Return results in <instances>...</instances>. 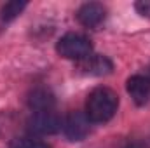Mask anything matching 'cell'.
Wrapping results in <instances>:
<instances>
[{"label": "cell", "instance_id": "obj_8", "mask_svg": "<svg viewBox=\"0 0 150 148\" xmlns=\"http://www.w3.org/2000/svg\"><path fill=\"white\" fill-rule=\"evenodd\" d=\"M56 105V98L54 94L45 89V87H37L28 94V106L33 111H47L52 110Z\"/></svg>", "mask_w": 150, "mask_h": 148}, {"label": "cell", "instance_id": "obj_10", "mask_svg": "<svg viewBox=\"0 0 150 148\" xmlns=\"http://www.w3.org/2000/svg\"><path fill=\"white\" fill-rule=\"evenodd\" d=\"M9 148H51L47 143L33 138H16L11 141Z\"/></svg>", "mask_w": 150, "mask_h": 148}, {"label": "cell", "instance_id": "obj_6", "mask_svg": "<svg viewBox=\"0 0 150 148\" xmlns=\"http://www.w3.org/2000/svg\"><path fill=\"white\" fill-rule=\"evenodd\" d=\"M63 131L70 141H82L91 131V120L82 111H72L63 122Z\"/></svg>", "mask_w": 150, "mask_h": 148}, {"label": "cell", "instance_id": "obj_1", "mask_svg": "<svg viewBox=\"0 0 150 148\" xmlns=\"http://www.w3.org/2000/svg\"><path fill=\"white\" fill-rule=\"evenodd\" d=\"M119 108V96L110 87H96L89 92L86 101V115L94 124L108 122Z\"/></svg>", "mask_w": 150, "mask_h": 148}, {"label": "cell", "instance_id": "obj_5", "mask_svg": "<svg viewBox=\"0 0 150 148\" xmlns=\"http://www.w3.org/2000/svg\"><path fill=\"white\" fill-rule=\"evenodd\" d=\"M77 72L82 75H93V77H103V75L112 73L113 63L101 54H91L80 61L75 63Z\"/></svg>", "mask_w": 150, "mask_h": 148}, {"label": "cell", "instance_id": "obj_3", "mask_svg": "<svg viewBox=\"0 0 150 148\" xmlns=\"http://www.w3.org/2000/svg\"><path fill=\"white\" fill-rule=\"evenodd\" d=\"M63 120L58 113L52 110L47 111H33V115L28 120V131L35 136H47V134H56L61 131Z\"/></svg>", "mask_w": 150, "mask_h": 148}, {"label": "cell", "instance_id": "obj_9", "mask_svg": "<svg viewBox=\"0 0 150 148\" xmlns=\"http://www.w3.org/2000/svg\"><path fill=\"white\" fill-rule=\"evenodd\" d=\"M26 2H7L2 11H0V18L2 21H12L14 18H18L25 9H26Z\"/></svg>", "mask_w": 150, "mask_h": 148}, {"label": "cell", "instance_id": "obj_2", "mask_svg": "<svg viewBox=\"0 0 150 148\" xmlns=\"http://www.w3.org/2000/svg\"><path fill=\"white\" fill-rule=\"evenodd\" d=\"M56 52L65 59H74L75 63L93 54L91 40L82 33H67L58 40Z\"/></svg>", "mask_w": 150, "mask_h": 148}, {"label": "cell", "instance_id": "obj_7", "mask_svg": "<svg viewBox=\"0 0 150 148\" xmlns=\"http://www.w3.org/2000/svg\"><path fill=\"white\" fill-rule=\"evenodd\" d=\"M126 91L131 99L142 106L150 99V78L147 75H133L126 82Z\"/></svg>", "mask_w": 150, "mask_h": 148}, {"label": "cell", "instance_id": "obj_4", "mask_svg": "<svg viewBox=\"0 0 150 148\" xmlns=\"http://www.w3.org/2000/svg\"><path fill=\"white\" fill-rule=\"evenodd\" d=\"M107 19V9L103 4L98 2H87L79 7L77 11V21L91 30H98Z\"/></svg>", "mask_w": 150, "mask_h": 148}, {"label": "cell", "instance_id": "obj_12", "mask_svg": "<svg viewBox=\"0 0 150 148\" xmlns=\"http://www.w3.org/2000/svg\"><path fill=\"white\" fill-rule=\"evenodd\" d=\"M124 148H150V143L147 140H142V138H133V140H127Z\"/></svg>", "mask_w": 150, "mask_h": 148}, {"label": "cell", "instance_id": "obj_11", "mask_svg": "<svg viewBox=\"0 0 150 148\" xmlns=\"http://www.w3.org/2000/svg\"><path fill=\"white\" fill-rule=\"evenodd\" d=\"M134 9L143 18H150V0H140V2H136L134 4Z\"/></svg>", "mask_w": 150, "mask_h": 148}]
</instances>
